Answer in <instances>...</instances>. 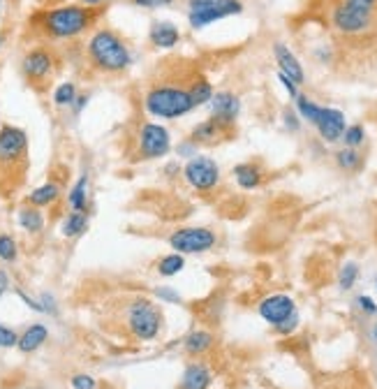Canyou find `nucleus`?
Returning a JSON list of instances; mask_svg holds the SVG:
<instances>
[{"instance_id":"nucleus-13","label":"nucleus","mask_w":377,"mask_h":389,"mask_svg":"<svg viewBox=\"0 0 377 389\" xmlns=\"http://www.w3.org/2000/svg\"><path fill=\"white\" fill-rule=\"evenodd\" d=\"M257 313L264 322H269L271 327H275V325H280L282 320H287L289 316H294L297 301L292 299L289 294L275 292V294L264 297V299L257 304Z\"/></svg>"},{"instance_id":"nucleus-44","label":"nucleus","mask_w":377,"mask_h":389,"mask_svg":"<svg viewBox=\"0 0 377 389\" xmlns=\"http://www.w3.org/2000/svg\"><path fill=\"white\" fill-rule=\"evenodd\" d=\"M278 79H280V84L285 86V90H287V93H289L292 100H297V97H299V86L294 84V81H292L289 77H285L282 72H278Z\"/></svg>"},{"instance_id":"nucleus-50","label":"nucleus","mask_w":377,"mask_h":389,"mask_svg":"<svg viewBox=\"0 0 377 389\" xmlns=\"http://www.w3.org/2000/svg\"><path fill=\"white\" fill-rule=\"evenodd\" d=\"M371 336H373V341L377 343V322H375V325H373V329H371Z\"/></svg>"},{"instance_id":"nucleus-29","label":"nucleus","mask_w":377,"mask_h":389,"mask_svg":"<svg viewBox=\"0 0 377 389\" xmlns=\"http://www.w3.org/2000/svg\"><path fill=\"white\" fill-rule=\"evenodd\" d=\"M294 102H297V114L301 116V119L308 121L310 126H315L317 119H320V114H322V107L310 100L308 95H301V93H299V97Z\"/></svg>"},{"instance_id":"nucleus-36","label":"nucleus","mask_w":377,"mask_h":389,"mask_svg":"<svg viewBox=\"0 0 377 389\" xmlns=\"http://www.w3.org/2000/svg\"><path fill=\"white\" fill-rule=\"evenodd\" d=\"M354 306L359 311L364 313V316H377V304L373 297H368V294H359L357 299H354Z\"/></svg>"},{"instance_id":"nucleus-1","label":"nucleus","mask_w":377,"mask_h":389,"mask_svg":"<svg viewBox=\"0 0 377 389\" xmlns=\"http://www.w3.org/2000/svg\"><path fill=\"white\" fill-rule=\"evenodd\" d=\"M102 10H93L81 3L74 5H56L37 14V28L52 40H74L83 35L88 28L95 26Z\"/></svg>"},{"instance_id":"nucleus-38","label":"nucleus","mask_w":377,"mask_h":389,"mask_svg":"<svg viewBox=\"0 0 377 389\" xmlns=\"http://www.w3.org/2000/svg\"><path fill=\"white\" fill-rule=\"evenodd\" d=\"M16 343H19V334L12 327L0 325V347H16Z\"/></svg>"},{"instance_id":"nucleus-14","label":"nucleus","mask_w":377,"mask_h":389,"mask_svg":"<svg viewBox=\"0 0 377 389\" xmlns=\"http://www.w3.org/2000/svg\"><path fill=\"white\" fill-rule=\"evenodd\" d=\"M315 128L326 144H336V142H340L342 132H345V128H347L345 114H342L340 109H333V107H322V114H320V119H317Z\"/></svg>"},{"instance_id":"nucleus-12","label":"nucleus","mask_w":377,"mask_h":389,"mask_svg":"<svg viewBox=\"0 0 377 389\" xmlns=\"http://www.w3.org/2000/svg\"><path fill=\"white\" fill-rule=\"evenodd\" d=\"M243 12V3L241 0H215L211 7L199 12H188V23L192 30H202L208 23H215L220 19H227V16L241 14Z\"/></svg>"},{"instance_id":"nucleus-18","label":"nucleus","mask_w":377,"mask_h":389,"mask_svg":"<svg viewBox=\"0 0 377 389\" xmlns=\"http://www.w3.org/2000/svg\"><path fill=\"white\" fill-rule=\"evenodd\" d=\"M61 195H63L61 186H58L56 181H47V184L30 190V193L26 195V204L37 206V209H49V206H54L58 200H61Z\"/></svg>"},{"instance_id":"nucleus-20","label":"nucleus","mask_w":377,"mask_h":389,"mask_svg":"<svg viewBox=\"0 0 377 389\" xmlns=\"http://www.w3.org/2000/svg\"><path fill=\"white\" fill-rule=\"evenodd\" d=\"M215 345V336L213 332H208V329H195V332H190L186 336V341H183V350L190 357H204L206 352H211Z\"/></svg>"},{"instance_id":"nucleus-17","label":"nucleus","mask_w":377,"mask_h":389,"mask_svg":"<svg viewBox=\"0 0 377 389\" xmlns=\"http://www.w3.org/2000/svg\"><path fill=\"white\" fill-rule=\"evenodd\" d=\"M150 44L157 49H174L181 42V30L172 21H155L148 32Z\"/></svg>"},{"instance_id":"nucleus-24","label":"nucleus","mask_w":377,"mask_h":389,"mask_svg":"<svg viewBox=\"0 0 377 389\" xmlns=\"http://www.w3.org/2000/svg\"><path fill=\"white\" fill-rule=\"evenodd\" d=\"M188 93H190L192 104H195V109H197V107H204V104L211 102L213 86H211V81H208L206 77H202V74H195V77H190Z\"/></svg>"},{"instance_id":"nucleus-5","label":"nucleus","mask_w":377,"mask_h":389,"mask_svg":"<svg viewBox=\"0 0 377 389\" xmlns=\"http://www.w3.org/2000/svg\"><path fill=\"white\" fill-rule=\"evenodd\" d=\"M172 151V135L160 123L146 121L137 132V158L139 160H160Z\"/></svg>"},{"instance_id":"nucleus-40","label":"nucleus","mask_w":377,"mask_h":389,"mask_svg":"<svg viewBox=\"0 0 377 389\" xmlns=\"http://www.w3.org/2000/svg\"><path fill=\"white\" fill-rule=\"evenodd\" d=\"M132 5L141 7V10H160V7L174 5V0H132Z\"/></svg>"},{"instance_id":"nucleus-46","label":"nucleus","mask_w":377,"mask_h":389,"mask_svg":"<svg viewBox=\"0 0 377 389\" xmlns=\"http://www.w3.org/2000/svg\"><path fill=\"white\" fill-rule=\"evenodd\" d=\"M12 280H10V274H7L5 269H0V297L7 294V289H10Z\"/></svg>"},{"instance_id":"nucleus-10","label":"nucleus","mask_w":377,"mask_h":389,"mask_svg":"<svg viewBox=\"0 0 377 389\" xmlns=\"http://www.w3.org/2000/svg\"><path fill=\"white\" fill-rule=\"evenodd\" d=\"M56 70V56L52 49L47 47H35L26 52V56L21 58V72L32 86H40L52 77Z\"/></svg>"},{"instance_id":"nucleus-8","label":"nucleus","mask_w":377,"mask_h":389,"mask_svg":"<svg viewBox=\"0 0 377 389\" xmlns=\"http://www.w3.org/2000/svg\"><path fill=\"white\" fill-rule=\"evenodd\" d=\"M183 179H186V184L197 190V193H211L217 186H220V167H217V162L213 158H208V155H195V158H190L186 162V167H183Z\"/></svg>"},{"instance_id":"nucleus-42","label":"nucleus","mask_w":377,"mask_h":389,"mask_svg":"<svg viewBox=\"0 0 377 389\" xmlns=\"http://www.w3.org/2000/svg\"><path fill=\"white\" fill-rule=\"evenodd\" d=\"M282 121H285V128H287L289 132H297V130L301 128L299 114H294L292 109H285V114H282Z\"/></svg>"},{"instance_id":"nucleus-23","label":"nucleus","mask_w":377,"mask_h":389,"mask_svg":"<svg viewBox=\"0 0 377 389\" xmlns=\"http://www.w3.org/2000/svg\"><path fill=\"white\" fill-rule=\"evenodd\" d=\"M225 137H229V135L220 126H217L213 119H206L202 123H197V126L192 128V132H190V139L197 146L199 144H215V142H220V139H225Z\"/></svg>"},{"instance_id":"nucleus-9","label":"nucleus","mask_w":377,"mask_h":389,"mask_svg":"<svg viewBox=\"0 0 377 389\" xmlns=\"http://www.w3.org/2000/svg\"><path fill=\"white\" fill-rule=\"evenodd\" d=\"M331 23L338 32H342V35L357 37V35H364V32H368L373 28L375 14L357 10V7L347 5L345 0H340V3L333 7V12H331Z\"/></svg>"},{"instance_id":"nucleus-43","label":"nucleus","mask_w":377,"mask_h":389,"mask_svg":"<svg viewBox=\"0 0 377 389\" xmlns=\"http://www.w3.org/2000/svg\"><path fill=\"white\" fill-rule=\"evenodd\" d=\"M40 306H42V313H49V316H56L58 313V309H56V299L52 294H42L40 297Z\"/></svg>"},{"instance_id":"nucleus-37","label":"nucleus","mask_w":377,"mask_h":389,"mask_svg":"<svg viewBox=\"0 0 377 389\" xmlns=\"http://www.w3.org/2000/svg\"><path fill=\"white\" fill-rule=\"evenodd\" d=\"M70 385H72V389H95L97 380L88 373H77V376L70 378Z\"/></svg>"},{"instance_id":"nucleus-30","label":"nucleus","mask_w":377,"mask_h":389,"mask_svg":"<svg viewBox=\"0 0 377 389\" xmlns=\"http://www.w3.org/2000/svg\"><path fill=\"white\" fill-rule=\"evenodd\" d=\"M359 274H361V269H359L357 262H345V264H342L340 271H338V287L342 289V292H349V289L357 285Z\"/></svg>"},{"instance_id":"nucleus-16","label":"nucleus","mask_w":377,"mask_h":389,"mask_svg":"<svg viewBox=\"0 0 377 389\" xmlns=\"http://www.w3.org/2000/svg\"><path fill=\"white\" fill-rule=\"evenodd\" d=\"M213 373L204 361H190L181 376L179 389H211Z\"/></svg>"},{"instance_id":"nucleus-31","label":"nucleus","mask_w":377,"mask_h":389,"mask_svg":"<svg viewBox=\"0 0 377 389\" xmlns=\"http://www.w3.org/2000/svg\"><path fill=\"white\" fill-rule=\"evenodd\" d=\"M77 84L74 81H63V84H58L56 90H54V104L56 107H72L74 100H77Z\"/></svg>"},{"instance_id":"nucleus-11","label":"nucleus","mask_w":377,"mask_h":389,"mask_svg":"<svg viewBox=\"0 0 377 389\" xmlns=\"http://www.w3.org/2000/svg\"><path fill=\"white\" fill-rule=\"evenodd\" d=\"M239 114H241L239 95H234L232 90H220V93H213V97H211V119L225 132H227V135H232L234 126H237Z\"/></svg>"},{"instance_id":"nucleus-27","label":"nucleus","mask_w":377,"mask_h":389,"mask_svg":"<svg viewBox=\"0 0 377 389\" xmlns=\"http://www.w3.org/2000/svg\"><path fill=\"white\" fill-rule=\"evenodd\" d=\"M336 164L342 169V172H347V174H354L364 167V155L359 153V148H347V146H342L340 151H336Z\"/></svg>"},{"instance_id":"nucleus-52","label":"nucleus","mask_w":377,"mask_h":389,"mask_svg":"<svg viewBox=\"0 0 377 389\" xmlns=\"http://www.w3.org/2000/svg\"><path fill=\"white\" fill-rule=\"evenodd\" d=\"M0 44H3V37H0Z\"/></svg>"},{"instance_id":"nucleus-32","label":"nucleus","mask_w":377,"mask_h":389,"mask_svg":"<svg viewBox=\"0 0 377 389\" xmlns=\"http://www.w3.org/2000/svg\"><path fill=\"white\" fill-rule=\"evenodd\" d=\"M340 142L345 144L347 148H359V146H364V142H366V128L361 126V123L347 126L345 132H342Z\"/></svg>"},{"instance_id":"nucleus-15","label":"nucleus","mask_w":377,"mask_h":389,"mask_svg":"<svg viewBox=\"0 0 377 389\" xmlns=\"http://www.w3.org/2000/svg\"><path fill=\"white\" fill-rule=\"evenodd\" d=\"M273 56H275V63H278V72H282L285 77H289L297 86L304 84V81H306L304 65L299 63V58L292 54V49L287 44L275 42L273 44Z\"/></svg>"},{"instance_id":"nucleus-6","label":"nucleus","mask_w":377,"mask_h":389,"mask_svg":"<svg viewBox=\"0 0 377 389\" xmlns=\"http://www.w3.org/2000/svg\"><path fill=\"white\" fill-rule=\"evenodd\" d=\"M217 244V234L208 227H179L169 234L172 251L181 255H202L213 251Z\"/></svg>"},{"instance_id":"nucleus-2","label":"nucleus","mask_w":377,"mask_h":389,"mask_svg":"<svg viewBox=\"0 0 377 389\" xmlns=\"http://www.w3.org/2000/svg\"><path fill=\"white\" fill-rule=\"evenodd\" d=\"M86 56H88V63L102 74L125 72L132 63L128 42L112 28H97L93 35L88 37Z\"/></svg>"},{"instance_id":"nucleus-47","label":"nucleus","mask_w":377,"mask_h":389,"mask_svg":"<svg viewBox=\"0 0 377 389\" xmlns=\"http://www.w3.org/2000/svg\"><path fill=\"white\" fill-rule=\"evenodd\" d=\"M88 104V95H77V100H74V104H72V109H74V114H81V109L83 107Z\"/></svg>"},{"instance_id":"nucleus-28","label":"nucleus","mask_w":377,"mask_h":389,"mask_svg":"<svg viewBox=\"0 0 377 389\" xmlns=\"http://www.w3.org/2000/svg\"><path fill=\"white\" fill-rule=\"evenodd\" d=\"M183 269H186V255H181V253H169L157 260V274L164 278L179 276Z\"/></svg>"},{"instance_id":"nucleus-33","label":"nucleus","mask_w":377,"mask_h":389,"mask_svg":"<svg viewBox=\"0 0 377 389\" xmlns=\"http://www.w3.org/2000/svg\"><path fill=\"white\" fill-rule=\"evenodd\" d=\"M0 260L5 264L19 260V244L12 234H0Z\"/></svg>"},{"instance_id":"nucleus-48","label":"nucleus","mask_w":377,"mask_h":389,"mask_svg":"<svg viewBox=\"0 0 377 389\" xmlns=\"http://www.w3.org/2000/svg\"><path fill=\"white\" fill-rule=\"evenodd\" d=\"M112 0H81V5H86V7H93V10H102L104 5H109Z\"/></svg>"},{"instance_id":"nucleus-49","label":"nucleus","mask_w":377,"mask_h":389,"mask_svg":"<svg viewBox=\"0 0 377 389\" xmlns=\"http://www.w3.org/2000/svg\"><path fill=\"white\" fill-rule=\"evenodd\" d=\"M164 172H167V176L174 179V174H176V176H179V172H183V169H181V164H179V162H169V164H167V167H164Z\"/></svg>"},{"instance_id":"nucleus-45","label":"nucleus","mask_w":377,"mask_h":389,"mask_svg":"<svg viewBox=\"0 0 377 389\" xmlns=\"http://www.w3.org/2000/svg\"><path fill=\"white\" fill-rule=\"evenodd\" d=\"M215 0H188V10L190 12H199V10H206V7H211Z\"/></svg>"},{"instance_id":"nucleus-41","label":"nucleus","mask_w":377,"mask_h":389,"mask_svg":"<svg viewBox=\"0 0 377 389\" xmlns=\"http://www.w3.org/2000/svg\"><path fill=\"white\" fill-rule=\"evenodd\" d=\"M347 5L357 7V10H364L368 14H375L377 12V0H345Z\"/></svg>"},{"instance_id":"nucleus-22","label":"nucleus","mask_w":377,"mask_h":389,"mask_svg":"<svg viewBox=\"0 0 377 389\" xmlns=\"http://www.w3.org/2000/svg\"><path fill=\"white\" fill-rule=\"evenodd\" d=\"M47 338H49V327L42 325V322H35V325H30L26 332L19 336L16 347H19L23 354H30V352L40 350V347L47 343Z\"/></svg>"},{"instance_id":"nucleus-4","label":"nucleus","mask_w":377,"mask_h":389,"mask_svg":"<svg viewBox=\"0 0 377 389\" xmlns=\"http://www.w3.org/2000/svg\"><path fill=\"white\" fill-rule=\"evenodd\" d=\"M123 322H125L128 334L135 338V341L148 343L160 336L164 316H162L160 306L155 301H150L148 297H135L130 304H125Z\"/></svg>"},{"instance_id":"nucleus-25","label":"nucleus","mask_w":377,"mask_h":389,"mask_svg":"<svg viewBox=\"0 0 377 389\" xmlns=\"http://www.w3.org/2000/svg\"><path fill=\"white\" fill-rule=\"evenodd\" d=\"M88 174H81L77 184L68 193V206L70 211H88Z\"/></svg>"},{"instance_id":"nucleus-7","label":"nucleus","mask_w":377,"mask_h":389,"mask_svg":"<svg viewBox=\"0 0 377 389\" xmlns=\"http://www.w3.org/2000/svg\"><path fill=\"white\" fill-rule=\"evenodd\" d=\"M28 153V135L26 130L16 126L0 128V169L12 172L26 162Z\"/></svg>"},{"instance_id":"nucleus-19","label":"nucleus","mask_w":377,"mask_h":389,"mask_svg":"<svg viewBox=\"0 0 377 389\" xmlns=\"http://www.w3.org/2000/svg\"><path fill=\"white\" fill-rule=\"evenodd\" d=\"M232 176L241 190H257L264 181V169L257 162H241L232 169Z\"/></svg>"},{"instance_id":"nucleus-51","label":"nucleus","mask_w":377,"mask_h":389,"mask_svg":"<svg viewBox=\"0 0 377 389\" xmlns=\"http://www.w3.org/2000/svg\"><path fill=\"white\" fill-rule=\"evenodd\" d=\"M375 289H377V278H375Z\"/></svg>"},{"instance_id":"nucleus-3","label":"nucleus","mask_w":377,"mask_h":389,"mask_svg":"<svg viewBox=\"0 0 377 389\" xmlns=\"http://www.w3.org/2000/svg\"><path fill=\"white\" fill-rule=\"evenodd\" d=\"M192 109L188 86L179 81H155L144 93V112L153 119H181Z\"/></svg>"},{"instance_id":"nucleus-21","label":"nucleus","mask_w":377,"mask_h":389,"mask_svg":"<svg viewBox=\"0 0 377 389\" xmlns=\"http://www.w3.org/2000/svg\"><path fill=\"white\" fill-rule=\"evenodd\" d=\"M16 222H19V227L23 232H28V234H40L42 229H44L47 225V218L44 213H42V209H37V206H30V204H23L19 211H16Z\"/></svg>"},{"instance_id":"nucleus-39","label":"nucleus","mask_w":377,"mask_h":389,"mask_svg":"<svg viewBox=\"0 0 377 389\" xmlns=\"http://www.w3.org/2000/svg\"><path fill=\"white\" fill-rule=\"evenodd\" d=\"M176 155H179V158H186V160L195 158V155H197V144L192 142L190 137L183 139V142H181L179 146H176Z\"/></svg>"},{"instance_id":"nucleus-26","label":"nucleus","mask_w":377,"mask_h":389,"mask_svg":"<svg viewBox=\"0 0 377 389\" xmlns=\"http://www.w3.org/2000/svg\"><path fill=\"white\" fill-rule=\"evenodd\" d=\"M86 229H88V211H70L68 216L63 218L61 232L65 239H77Z\"/></svg>"},{"instance_id":"nucleus-34","label":"nucleus","mask_w":377,"mask_h":389,"mask_svg":"<svg viewBox=\"0 0 377 389\" xmlns=\"http://www.w3.org/2000/svg\"><path fill=\"white\" fill-rule=\"evenodd\" d=\"M153 294L160 299V304H167V306H172V304H181V294L176 292L174 287L169 285H160V287H153Z\"/></svg>"},{"instance_id":"nucleus-35","label":"nucleus","mask_w":377,"mask_h":389,"mask_svg":"<svg viewBox=\"0 0 377 389\" xmlns=\"http://www.w3.org/2000/svg\"><path fill=\"white\" fill-rule=\"evenodd\" d=\"M301 325V318H299V311L294 313V316H289L287 320H282L280 325H275V334H280V336H289V334H294L297 329Z\"/></svg>"}]
</instances>
